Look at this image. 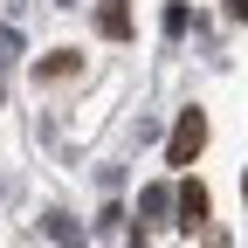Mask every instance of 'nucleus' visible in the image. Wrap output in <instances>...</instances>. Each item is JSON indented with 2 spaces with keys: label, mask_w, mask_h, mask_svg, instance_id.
Here are the masks:
<instances>
[{
  "label": "nucleus",
  "mask_w": 248,
  "mask_h": 248,
  "mask_svg": "<svg viewBox=\"0 0 248 248\" xmlns=\"http://www.w3.org/2000/svg\"><path fill=\"white\" fill-rule=\"evenodd\" d=\"M241 193H248V179H241Z\"/></svg>",
  "instance_id": "423d86ee"
},
{
  "label": "nucleus",
  "mask_w": 248,
  "mask_h": 248,
  "mask_svg": "<svg viewBox=\"0 0 248 248\" xmlns=\"http://www.w3.org/2000/svg\"><path fill=\"white\" fill-rule=\"evenodd\" d=\"M97 35H110V42L131 35V7H124V0H104V7H97Z\"/></svg>",
  "instance_id": "7ed1b4c3"
},
{
  "label": "nucleus",
  "mask_w": 248,
  "mask_h": 248,
  "mask_svg": "<svg viewBox=\"0 0 248 248\" xmlns=\"http://www.w3.org/2000/svg\"><path fill=\"white\" fill-rule=\"evenodd\" d=\"M138 207L152 214V221H159V214H172V186H145V193H138Z\"/></svg>",
  "instance_id": "20e7f679"
},
{
  "label": "nucleus",
  "mask_w": 248,
  "mask_h": 248,
  "mask_svg": "<svg viewBox=\"0 0 248 248\" xmlns=\"http://www.w3.org/2000/svg\"><path fill=\"white\" fill-rule=\"evenodd\" d=\"M228 21H248V0H228Z\"/></svg>",
  "instance_id": "39448f33"
},
{
  "label": "nucleus",
  "mask_w": 248,
  "mask_h": 248,
  "mask_svg": "<svg viewBox=\"0 0 248 248\" xmlns=\"http://www.w3.org/2000/svg\"><path fill=\"white\" fill-rule=\"evenodd\" d=\"M200 145H207V117H200V110H186V117L172 124V145H166V166H193V159H200Z\"/></svg>",
  "instance_id": "f257e3e1"
},
{
  "label": "nucleus",
  "mask_w": 248,
  "mask_h": 248,
  "mask_svg": "<svg viewBox=\"0 0 248 248\" xmlns=\"http://www.w3.org/2000/svg\"><path fill=\"white\" fill-rule=\"evenodd\" d=\"M172 207H179V228H200V221H207V186L186 179L179 193H172Z\"/></svg>",
  "instance_id": "f03ea898"
}]
</instances>
